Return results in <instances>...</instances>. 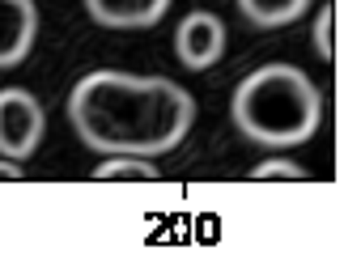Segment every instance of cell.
<instances>
[{"mask_svg": "<svg viewBox=\"0 0 361 280\" xmlns=\"http://www.w3.org/2000/svg\"><path fill=\"white\" fill-rule=\"evenodd\" d=\"M64 115L81 136V145L102 158H161L188 140L196 123V98L170 77H132L98 68L68 89Z\"/></svg>", "mask_w": 361, "mask_h": 280, "instance_id": "6da1fadb", "label": "cell"}, {"mask_svg": "<svg viewBox=\"0 0 361 280\" xmlns=\"http://www.w3.org/2000/svg\"><path fill=\"white\" fill-rule=\"evenodd\" d=\"M234 127L272 153L306 145L323 123V94L293 64H264L247 72L230 94Z\"/></svg>", "mask_w": 361, "mask_h": 280, "instance_id": "7a4b0ae2", "label": "cell"}, {"mask_svg": "<svg viewBox=\"0 0 361 280\" xmlns=\"http://www.w3.org/2000/svg\"><path fill=\"white\" fill-rule=\"evenodd\" d=\"M43 136H47L43 102L22 85L0 89V158L30 162L43 145Z\"/></svg>", "mask_w": 361, "mask_h": 280, "instance_id": "3957f363", "label": "cell"}, {"mask_svg": "<svg viewBox=\"0 0 361 280\" xmlns=\"http://www.w3.org/2000/svg\"><path fill=\"white\" fill-rule=\"evenodd\" d=\"M174 56L183 68L204 72L226 56V22L209 9H192L174 30Z\"/></svg>", "mask_w": 361, "mask_h": 280, "instance_id": "277c9868", "label": "cell"}, {"mask_svg": "<svg viewBox=\"0 0 361 280\" xmlns=\"http://www.w3.org/2000/svg\"><path fill=\"white\" fill-rule=\"evenodd\" d=\"M39 39L35 0H0V68H18Z\"/></svg>", "mask_w": 361, "mask_h": 280, "instance_id": "5b68a950", "label": "cell"}, {"mask_svg": "<svg viewBox=\"0 0 361 280\" xmlns=\"http://www.w3.org/2000/svg\"><path fill=\"white\" fill-rule=\"evenodd\" d=\"M170 0H85V13L106 30H149L166 18Z\"/></svg>", "mask_w": 361, "mask_h": 280, "instance_id": "8992f818", "label": "cell"}, {"mask_svg": "<svg viewBox=\"0 0 361 280\" xmlns=\"http://www.w3.org/2000/svg\"><path fill=\"white\" fill-rule=\"evenodd\" d=\"M310 5L314 0H238V13L259 30H281V26H293L298 18H306Z\"/></svg>", "mask_w": 361, "mask_h": 280, "instance_id": "52a82bcc", "label": "cell"}, {"mask_svg": "<svg viewBox=\"0 0 361 280\" xmlns=\"http://www.w3.org/2000/svg\"><path fill=\"white\" fill-rule=\"evenodd\" d=\"M94 179H98V183H123V179H132V183H153V179H157V170H153V158H136V153H106V158H102V166L94 170Z\"/></svg>", "mask_w": 361, "mask_h": 280, "instance_id": "ba28073f", "label": "cell"}, {"mask_svg": "<svg viewBox=\"0 0 361 280\" xmlns=\"http://www.w3.org/2000/svg\"><path fill=\"white\" fill-rule=\"evenodd\" d=\"M251 179H255V183H268V179H289V183H302V179H306V166H298L293 158H281V153H276V158H264V162L251 170Z\"/></svg>", "mask_w": 361, "mask_h": 280, "instance_id": "9c48e42d", "label": "cell"}, {"mask_svg": "<svg viewBox=\"0 0 361 280\" xmlns=\"http://www.w3.org/2000/svg\"><path fill=\"white\" fill-rule=\"evenodd\" d=\"M314 51H319V60L323 64H331L336 60V9L331 5H323L319 9V22H314Z\"/></svg>", "mask_w": 361, "mask_h": 280, "instance_id": "30bf717a", "label": "cell"}, {"mask_svg": "<svg viewBox=\"0 0 361 280\" xmlns=\"http://www.w3.org/2000/svg\"><path fill=\"white\" fill-rule=\"evenodd\" d=\"M18 179H22V162L0 158V183H18Z\"/></svg>", "mask_w": 361, "mask_h": 280, "instance_id": "8fae6325", "label": "cell"}]
</instances>
